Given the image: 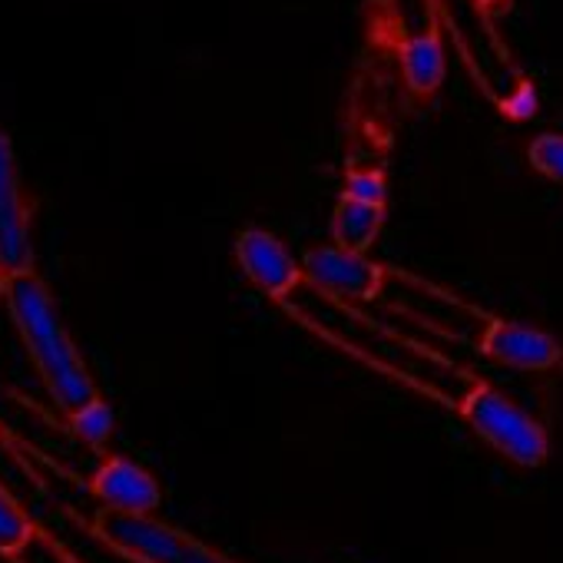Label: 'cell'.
Here are the masks:
<instances>
[{"label":"cell","mask_w":563,"mask_h":563,"mask_svg":"<svg viewBox=\"0 0 563 563\" xmlns=\"http://www.w3.org/2000/svg\"><path fill=\"white\" fill-rule=\"evenodd\" d=\"M235 262L242 275L272 302H282L306 282L302 258H296L278 235L255 225L235 235Z\"/></svg>","instance_id":"obj_8"},{"label":"cell","mask_w":563,"mask_h":563,"mask_svg":"<svg viewBox=\"0 0 563 563\" xmlns=\"http://www.w3.org/2000/svg\"><path fill=\"white\" fill-rule=\"evenodd\" d=\"M342 196L368 202V206H385L388 202V179L382 169H349L342 183Z\"/></svg>","instance_id":"obj_15"},{"label":"cell","mask_w":563,"mask_h":563,"mask_svg":"<svg viewBox=\"0 0 563 563\" xmlns=\"http://www.w3.org/2000/svg\"><path fill=\"white\" fill-rule=\"evenodd\" d=\"M37 272L34 209L24 189L14 140L0 130V278Z\"/></svg>","instance_id":"obj_5"},{"label":"cell","mask_w":563,"mask_h":563,"mask_svg":"<svg viewBox=\"0 0 563 563\" xmlns=\"http://www.w3.org/2000/svg\"><path fill=\"white\" fill-rule=\"evenodd\" d=\"M84 487L100 504V510H113V514L156 517L163 504V487L156 474L126 454H103L97 467L84 477Z\"/></svg>","instance_id":"obj_7"},{"label":"cell","mask_w":563,"mask_h":563,"mask_svg":"<svg viewBox=\"0 0 563 563\" xmlns=\"http://www.w3.org/2000/svg\"><path fill=\"white\" fill-rule=\"evenodd\" d=\"M67 418V428L70 434L93 454H107V444L113 441V431H117V415H113V405L100 395L93 401H87L84 408L64 415Z\"/></svg>","instance_id":"obj_13"},{"label":"cell","mask_w":563,"mask_h":563,"mask_svg":"<svg viewBox=\"0 0 563 563\" xmlns=\"http://www.w3.org/2000/svg\"><path fill=\"white\" fill-rule=\"evenodd\" d=\"M382 225H385V206H368V202L342 196L332 209V239L335 245L349 252L368 255Z\"/></svg>","instance_id":"obj_11"},{"label":"cell","mask_w":563,"mask_h":563,"mask_svg":"<svg viewBox=\"0 0 563 563\" xmlns=\"http://www.w3.org/2000/svg\"><path fill=\"white\" fill-rule=\"evenodd\" d=\"M302 272H306V286H312L322 296L339 299L345 306L378 299L382 282H385L382 262H375L362 252H349L342 245L309 249L302 255Z\"/></svg>","instance_id":"obj_6"},{"label":"cell","mask_w":563,"mask_h":563,"mask_svg":"<svg viewBox=\"0 0 563 563\" xmlns=\"http://www.w3.org/2000/svg\"><path fill=\"white\" fill-rule=\"evenodd\" d=\"M461 418L474 431V438H481L494 454H500L517 467L533 471L550 457L547 428L530 411H523L514 398H507L500 388L487 382H481L477 391L467 398Z\"/></svg>","instance_id":"obj_4"},{"label":"cell","mask_w":563,"mask_h":563,"mask_svg":"<svg viewBox=\"0 0 563 563\" xmlns=\"http://www.w3.org/2000/svg\"><path fill=\"white\" fill-rule=\"evenodd\" d=\"M225 563H235V560H229V556H225Z\"/></svg>","instance_id":"obj_18"},{"label":"cell","mask_w":563,"mask_h":563,"mask_svg":"<svg viewBox=\"0 0 563 563\" xmlns=\"http://www.w3.org/2000/svg\"><path fill=\"white\" fill-rule=\"evenodd\" d=\"M444 67H448L444 47H441V37L434 31H421V34L405 37V44H401V77H405V87L415 97H431L444 80Z\"/></svg>","instance_id":"obj_10"},{"label":"cell","mask_w":563,"mask_h":563,"mask_svg":"<svg viewBox=\"0 0 563 563\" xmlns=\"http://www.w3.org/2000/svg\"><path fill=\"white\" fill-rule=\"evenodd\" d=\"M378 299H385L395 316L418 322L421 329H431L444 339L467 342L474 349L484 345V339L494 325V316L481 312L467 299L434 286V282H428L421 275H411V272H401L391 265H385V282H382Z\"/></svg>","instance_id":"obj_3"},{"label":"cell","mask_w":563,"mask_h":563,"mask_svg":"<svg viewBox=\"0 0 563 563\" xmlns=\"http://www.w3.org/2000/svg\"><path fill=\"white\" fill-rule=\"evenodd\" d=\"M481 352L514 372H550L563 362V349L550 332L507 319H494Z\"/></svg>","instance_id":"obj_9"},{"label":"cell","mask_w":563,"mask_h":563,"mask_svg":"<svg viewBox=\"0 0 563 563\" xmlns=\"http://www.w3.org/2000/svg\"><path fill=\"white\" fill-rule=\"evenodd\" d=\"M0 302L8 306V319L44 385L51 401L70 415L87 401L100 398V385L77 349L57 299L41 272L0 278Z\"/></svg>","instance_id":"obj_2"},{"label":"cell","mask_w":563,"mask_h":563,"mask_svg":"<svg viewBox=\"0 0 563 563\" xmlns=\"http://www.w3.org/2000/svg\"><path fill=\"white\" fill-rule=\"evenodd\" d=\"M474 4H477L481 11H487V14H500V11L510 4V0H474Z\"/></svg>","instance_id":"obj_17"},{"label":"cell","mask_w":563,"mask_h":563,"mask_svg":"<svg viewBox=\"0 0 563 563\" xmlns=\"http://www.w3.org/2000/svg\"><path fill=\"white\" fill-rule=\"evenodd\" d=\"M537 107H540V100H537V87L530 84V80H520L514 90H510V97L504 100V113L510 117V120H530L533 113H537Z\"/></svg>","instance_id":"obj_16"},{"label":"cell","mask_w":563,"mask_h":563,"mask_svg":"<svg viewBox=\"0 0 563 563\" xmlns=\"http://www.w3.org/2000/svg\"><path fill=\"white\" fill-rule=\"evenodd\" d=\"M41 523L27 514V507L0 484V560L21 563L34 540L41 537Z\"/></svg>","instance_id":"obj_12"},{"label":"cell","mask_w":563,"mask_h":563,"mask_svg":"<svg viewBox=\"0 0 563 563\" xmlns=\"http://www.w3.org/2000/svg\"><path fill=\"white\" fill-rule=\"evenodd\" d=\"M527 159H530V166L543 179L563 186V133H540V136H533L530 146H527Z\"/></svg>","instance_id":"obj_14"},{"label":"cell","mask_w":563,"mask_h":563,"mask_svg":"<svg viewBox=\"0 0 563 563\" xmlns=\"http://www.w3.org/2000/svg\"><path fill=\"white\" fill-rule=\"evenodd\" d=\"M282 312L296 319L302 329L319 335L322 342L342 349L345 355L358 358L362 365L388 375L391 382H401L405 388L418 391L428 401H438L461 415L467 398L477 391L481 378L461 368L454 358L401 335V329H391L385 322H375L362 316L358 309L322 296L312 286L292 289L278 302Z\"/></svg>","instance_id":"obj_1"}]
</instances>
